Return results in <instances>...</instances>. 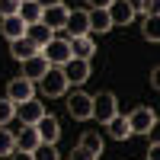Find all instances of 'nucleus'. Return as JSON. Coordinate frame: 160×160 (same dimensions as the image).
Returning a JSON list of instances; mask_svg holds the SVG:
<instances>
[{
    "label": "nucleus",
    "instance_id": "f257e3e1",
    "mask_svg": "<svg viewBox=\"0 0 160 160\" xmlns=\"http://www.w3.org/2000/svg\"><path fill=\"white\" fill-rule=\"evenodd\" d=\"M131 135H151L154 125H157V112L151 109V106H138V109H131V115L125 118Z\"/></svg>",
    "mask_w": 160,
    "mask_h": 160
},
{
    "label": "nucleus",
    "instance_id": "f03ea898",
    "mask_svg": "<svg viewBox=\"0 0 160 160\" xmlns=\"http://www.w3.org/2000/svg\"><path fill=\"white\" fill-rule=\"evenodd\" d=\"M112 115H118V99H115V93L112 90H102L93 96V118H96L99 125H106Z\"/></svg>",
    "mask_w": 160,
    "mask_h": 160
},
{
    "label": "nucleus",
    "instance_id": "7ed1b4c3",
    "mask_svg": "<svg viewBox=\"0 0 160 160\" xmlns=\"http://www.w3.org/2000/svg\"><path fill=\"white\" fill-rule=\"evenodd\" d=\"M38 55L48 61V68H61V64L71 61V45H68V38H51L48 45L38 48Z\"/></svg>",
    "mask_w": 160,
    "mask_h": 160
},
{
    "label": "nucleus",
    "instance_id": "20e7f679",
    "mask_svg": "<svg viewBox=\"0 0 160 160\" xmlns=\"http://www.w3.org/2000/svg\"><path fill=\"white\" fill-rule=\"evenodd\" d=\"M68 80H64V74H61V68H48V74L38 80V90L45 93L48 99H55V96H64V93H68Z\"/></svg>",
    "mask_w": 160,
    "mask_h": 160
},
{
    "label": "nucleus",
    "instance_id": "39448f33",
    "mask_svg": "<svg viewBox=\"0 0 160 160\" xmlns=\"http://www.w3.org/2000/svg\"><path fill=\"white\" fill-rule=\"evenodd\" d=\"M68 112L71 118H77V122H87V118H93V96L90 93H71L68 96Z\"/></svg>",
    "mask_w": 160,
    "mask_h": 160
},
{
    "label": "nucleus",
    "instance_id": "423d86ee",
    "mask_svg": "<svg viewBox=\"0 0 160 160\" xmlns=\"http://www.w3.org/2000/svg\"><path fill=\"white\" fill-rule=\"evenodd\" d=\"M7 99L16 102V106L35 99V83H32V80H26V77H13L10 83H7Z\"/></svg>",
    "mask_w": 160,
    "mask_h": 160
},
{
    "label": "nucleus",
    "instance_id": "0eeeda50",
    "mask_svg": "<svg viewBox=\"0 0 160 160\" xmlns=\"http://www.w3.org/2000/svg\"><path fill=\"white\" fill-rule=\"evenodd\" d=\"M35 131H38V141H45V144H58V138H61V122L55 115H42L35 122Z\"/></svg>",
    "mask_w": 160,
    "mask_h": 160
},
{
    "label": "nucleus",
    "instance_id": "6e6552de",
    "mask_svg": "<svg viewBox=\"0 0 160 160\" xmlns=\"http://www.w3.org/2000/svg\"><path fill=\"white\" fill-rule=\"evenodd\" d=\"M61 74H64L68 83H87V80H90V61L71 58L68 64H61Z\"/></svg>",
    "mask_w": 160,
    "mask_h": 160
},
{
    "label": "nucleus",
    "instance_id": "1a4fd4ad",
    "mask_svg": "<svg viewBox=\"0 0 160 160\" xmlns=\"http://www.w3.org/2000/svg\"><path fill=\"white\" fill-rule=\"evenodd\" d=\"M64 29H68V38L90 35V10H74V13H68V22H64Z\"/></svg>",
    "mask_w": 160,
    "mask_h": 160
},
{
    "label": "nucleus",
    "instance_id": "9d476101",
    "mask_svg": "<svg viewBox=\"0 0 160 160\" xmlns=\"http://www.w3.org/2000/svg\"><path fill=\"white\" fill-rule=\"evenodd\" d=\"M106 13H109L112 26H128L131 19H135V7H131L128 0H112V3L106 7Z\"/></svg>",
    "mask_w": 160,
    "mask_h": 160
},
{
    "label": "nucleus",
    "instance_id": "9b49d317",
    "mask_svg": "<svg viewBox=\"0 0 160 160\" xmlns=\"http://www.w3.org/2000/svg\"><path fill=\"white\" fill-rule=\"evenodd\" d=\"M45 74H48V61H45L42 55H32V58L22 61V74H19V77H26V80H32V83H35V80H42Z\"/></svg>",
    "mask_w": 160,
    "mask_h": 160
},
{
    "label": "nucleus",
    "instance_id": "f8f14e48",
    "mask_svg": "<svg viewBox=\"0 0 160 160\" xmlns=\"http://www.w3.org/2000/svg\"><path fill=\"white\" fill-rule=\"evenodd\" d=\"M68 7H64V3H58V7H48V10H42V19H38V22H45L48 26V29L51 32H55V29H64V22H68Z\"/></svg>",
    "mask_w": 160,
    "mask_h": 160
},
{
    "label": "nucleus",
    "instance_id": "ddd939ff",
    "mask_svg": "<svg viewBox=\"0 0 160 160\" xmlns=\"http://www.w3.org/2000/svg\"><path fill=\"white\" fill-rule=\"evenodd\" d=\"M71 45V58H80V61H90L93 55H96V45H93L90 35H77V38H68Z\"/></svg>",
    "mask_w": 160,
    "mask_h": 160
},
{
    "label": "nucleus",
    "instance_id": "4468645a",
    "mask_svg": "<svg viewBox=\"0 0 160 160\" xmlns=\"http://www.w3.org/2000/svg\"><path fill=\"white\" fill-rule=\"evenodd\" d=\"M42 115H45V106L38 99H29V102H19L16 106V118H22V125H35Z\"/></svg>",
    "mask_w": 160,
    "mask_h": 160
},
{
    "label": "nucleus",
    "instance_id": "2eb2a0df",
    "mask_svg": "<svg viewBox=\"0 0 160 160\" xmlns=\"http://www.w3.org/2000/svg\"><path fill=\"white\" fill-rule=\"evenodd\" d=\"M13 141H16V151H26V154H32L38 144V131H35V125H22V131H16L13 135Z\"/></svg>",
    "mask_w": 160,
    "mask_h": 160
},
{
    "label": "nucleus",
    "instance_id": "dca6fc26",
    "mask_svg": "<svg viewBox=\"0 0 160 160\" xmlns=\"http://www.w3.org/2000/svg\"><path fill=\"white\" fill-rule=\"evenodd\" d=\"M26 38H29L35 48H42V45H48L51 38H55V32H51L45 22H32V26H26Z\"/></svg>",
    "mask_w": 160,
    "mask_h": 160
},
{
    "label": "nucleus",
    "instance_id": "f3484780",
    "mask_svg": "<svg viewBox=\"0 0 160 160\" xmlns=\"http://www.w3.org/2000/svg\"><path fill=\"white\" fill-rule=\"evenodd\" d=\"M0 32H3L10 42H13V38H22V35H26V22L19 19V13H16V16H3V22H0Z\"/></svg>",
    "mask_w": 160,
    "mask_h": 160
},
{
    "label": "nucleus",
    "instance_id": "a211bd4d",
    "mask_svg": "<svg viewBox=\"0 0 160 160\" xmlns=\"http://www.w3.org/2000/svg\"><path fill=\"white\" fill-rule=\"evenodd\" d=\"M10 55L13 58H16V61H26V58H32V55H38V48L29 42V38H13V42H10Z\"/></svg>",
    "mask_w": 160,
    "mask_h": 160
},
{
    "label": "nucleus",
    "instance_id": "6ab92c4d",
    "mask_svg": "<svg viewBox=\"0 0 160 160\" xmlns=\"http://www.w3.org/2000/svg\"><path fill=\"white\" fill-rule=\"evenodd\" d=\"M106 128H109V135H112L115 141L131 138V128H128V122H125V115H112L109 122H106Z\"/></svg>",
    "mask_w": 160,
    "mask_h": 160
},
{
    "label": "nucleus",
    "instance_id": "aec40b11",
    "mask_svg": "<svg viewBox=\"0 0 160 160\" xmlns=\"http://www.w3.org/2000/svg\"><path fill=\"white\" fill-rule=\"evenodd\" d=\"M80 148H87V151H93L96 157H102L106 141H102V135H99V131H83V138H80Z\"/></svg>",
    "mask_w": 160,
    "mask_h": 160
},
{
    "label": "nucleus",
    "instance_id": "412c9836",
    "mask_svg": "<svg viewBox=\"0 0 160 160\" xmlns=\"http://www.w3.org/2000/svg\"><path fill=\"white\" fill-rule=\"evenodd\" d=\"M112 29V19L106 10H90V32H109Z\"/></svg>",
    "mask_w": 160,
    "mask_h": 160
},
{
    "label": "nucleus",
    "instance_id": "4be33fe9",
    "mask_svg": "<svg viewBox=\"0 0 160 160\" xmlns=\"http://www.w3.org/2000/svg\"><path fill=\"white\" fill-rule=\"evenodd\" d=\"M19 19H22L26 26L38 22V19H42V7H38L35 0H26V3H19Z\"/></svg>",
    "mask_w": 160,
    "mask_h": 160
},
{
    "label": "nucleus",
    "instance_id": "5701e85b",
    "mask_svg": "<svg viewBox=\"0 0 160 160\" xmlns=\"http://www.w3.org/2000/svg\"><path fill=\"white\" fill-rule=\"evenodd\" d=\"M32 160H61V154H58V148L55 144H38V148L32 151Z\"/></svg>",
    "mask_w": 160,
    "mask_h": 160
},
{
    "label": "nucleus",
    "instance_id": "b1692460",
    "mask_svg": "<svg viewBox=\"0 0 160 160\" xmlns=\"http://www.w3.org/2000/svg\"><path fill=\"white\" fill-rule=\"evenodd\" d=\"M16 118V102H10L7 96L0 99V128H7V122Z\"/></svg>",
    "mask_w": 160,
    "mask_h": 160
},
{
    "label": "nucleus",
    "instance_id": "393cba45",
    "mask_svg": "<svg viewBox=\"0 0 160 160\" xmlns=\"http://www.w3.org/2000/svg\"><path fill=\"white\" fill-rule=\"evenodd\" d=\"M144 38H148V42H160V19L157 16L144 19Z\"/></svg>",
    "mask_w": 160,
    "mask_h": 160
},
{
    "label": "nucleus",
    "instance_id": "a878e982",
    "mask_svg": "<svg viewBox=\"0 0 160 160\" xmlns=\"http://www.w3.org/2000/svg\"><path fill=\"white\" fill-rule=\"evenodd\" d=\"M13 151H16V141H13V131L0 128V157H10Z\"/></svg>",
    "mask_w": 160,
    "mask_h": 160
},
{
    "label": "nucleus",
    "instance_id": "bb28decb",
    "mask_svg": "<svg viewBox=\"0 0 160 160\" xmlns=\"http://www.w3.org/2000/svg\"><path fill=\"white\" fill-rule=\"evenodd\" d=\"M19 13V0H0V16H16Z\"/></svg>",
    "mask_w": 160,
    "mask_h": 160
},
{
    "label": "nucleus",
    "instance_id": "cd10ccee",
    "mask_svg": "<svg viewBox=\"0 0 160 160\" xmlns=\"http://www.w3.org/2000/svg\"><path fill=\"white\" fill-rule=\"evenodd\" d=\"M71 160H99V157L93 154V151H87V148H80V144H77V148L71 151Z\"/></svg>",
    "mask_w": 160,
    "mask_h": 160
},
{
    "label": "nucleus",
    "instance_id": "c85d7f7f",
    "mask_svg": "<svg viewBox=\"0 0 160 160\" xmlns=\"http://www.w3.org/2000/svg\"><path fill=\"white\" fill-rule=\"evenodd\" d=\"M157 7H160V0H141V13H144V16H157Z\"/></svg>",
    "mask_w": 160,
    "mask_h": 160
},
{
    "label": "nucleus",
    "instance_id": "c756f323",
    "mask_svg": "<svg viewBox=\"0 0 160 160\" xmlns=\"http://www.w3.org/2000/svg\"><path fill=\"white\" fill-rule=\"evenodd\" d=\"M87 3H90L93 10H106V7H109V3H112V0H87Z\"/></svg>",
    "mask_w": 160,
    "mask_h": 160
},
{
    "label": "nucleus",
    "instance_id": "7c9ffc66",
    "mask_svg": "<svg viewBox=\"0 0 160 160\" xmlns=\"http://www.w3.org/2000/svg\"><path fill=\"white\" fill-rule=\"evenodd\" d=\"M10 160H32V154H26V151H13Z\"/></svg>",
    "mask_w": 160,
    "mask_h": 160
},
{
    "label": "nucleus",
    "instance_id": "2f4dec72",
    "mask_svg": "<svg viewBox=\"0 0 160 160\" xmlns=\"http://www.w3.org/2000/svg\"><path fill=\"white\" fill-rule=\"evenodd\" d=\"M42 10H48V7H58V3H64V0H35Z\"/></svg>",
    "mask_w": 160,
    "mask_h": 160
},
{
    "label": "nucleus",
    "instance_id": "473e14b6",
    "mask_svg": "<svg viewBox=\"0 0 160 160\" xmlns=\"http://www.w3.org/2000/svg\"><path fill=\"white\" fill-rule=\"evenodd\" d=\"M148 160H160V148H157V144H151V151H148Z\"/></svg>",
    "mask_w": 160,
    "mask_h": 160
},
{
    "label": "nucleus",
    "instance_id": "72a5a7b5",
    "mask_svg": "<svg viewBox=\"0 0 160 160\" xmlns=\"http://www.w3.org/2000/svg\"><path fill=\"white\" fill-rule=\"evenodd\" d=\"M19 3H26V0H19Z\"/></svg>",
    "mask_w": 160,
    "mask_h": 160
}]
</instances>
